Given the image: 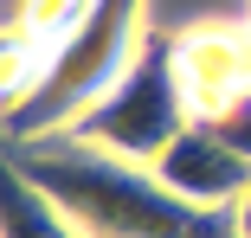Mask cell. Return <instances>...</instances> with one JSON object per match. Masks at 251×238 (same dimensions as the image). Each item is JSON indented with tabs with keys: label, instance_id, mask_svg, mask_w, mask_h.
<instances>
[{
	"label": "cell",
	"instance_id": "52a82bcc",
	"mask_svg": "<svg viewBox=\"0 0 251 238\" xmlns=\"http://www.w3.org/2000/svg\"><path fill=\"white\" fill-rule=\"evenodd\" d=\"M0 238H90V232L71 225L26 174L7 167V193H0Z\"/></svg>",
	"mask_w": 251,
	"mask_h": 238
},
{
	"label": "cell",
	"instance_id": "277c9868",
	"mask_svg": "<svg viewBox=\"0 0 251 238\" xmlns=\"http://www.w3.org/2000/svg\"><path fill=\"white\" fill-rule=\"evenodd\" d=\"M174 77L193 122H219L232 103L251 97V32L238 26H193L174 32Z\"/></svg>",
	"mask_w": 251,
	"mask_h": 238
},
{
	"label": "cell",
	"instance_id": "7a4b0ae2",
	"mask_svg": "<svg viewBox=\"0 0 251 238\" xmlns=\"http://www.w3.org/2000/svg\"><path fill=\"white\" fill-rule=\"evenodd\" d=\"M142 7H148V0H97L90 20H84V32H77V45L58 58V71L45 77L26 103L7 110V148H13V142H39V135L71 129V122L135 65L142 39L155 32Z\"/></svg>",
	"mask_w": 251,
	"mask_h": 238
},
{
	"label": "cell",
	"instance_id": "6da1fadb",
	"mask_svg": "<svg viewBox=\"0 0 251 238\" xmlns=\"http://www.w3.org/2000/svg\"><path fill=\"white\" fill-rule=\"evenodd\" d=\"M7 167L26 174L90 238H238L232 213H206V206L180 200L148 161L110 155V148L77 142V135L13 142Z\"/></svg>",
	"mask_w": 251,
	"mask_h": 238
},
{
	"label": "cell",
	"instance_id": "5b68a950",
	"mask_svg": "<svg viewBox=\"0 0 251 238\" xmlns=\"http://www.w3.org/2000/svg\"><path fill=\"white\" fill-rule=\"evenodd\" d=\"M97 0H13L7 13V110L26 103L32 90L58 71V58L77 45L84 20H90Z\"/></svg>",
	"mask_w": 251,
	"mask_h": 238
},
{
	"label": "cell",
	"instance_id": "ba28073f",
	"mask_svg": "<svg viewBox=\"0 0 251 238\" xmlns=\"http://www.w3.org/2000/svg\"><path fill=\"white\" fill-rule=\"evenodd\" d=\"M213 129H219V135L232 142V148H238V155L251 161V97H245V103H232V110H226V116H219Z\"/></svg>",
	"mask_w": 251,
	"mask_h": 238
},
{
	"label": "cell",
	"instance_id": "3957f363",
	"mask_svg": "<svg viewBox=\"0 0 251 238\" xmlns=\"http://www.w3.org/2000/svg\"><path fill=\"white\" fill-rule=\"evenodd\" d=\"M187 97H180V77H174V32H148L135 65L97 97L71 129L58 135H77V142H97L110 155H129V161H148L155 167L161 148L187 129Z\"/></svg>",
	"mask_w": 251,
	"mask_h": 238
},
{
	"label": "cell",
	"instance_id": "9c48e42d",
	"mask_svg": "<svg viewBox=\"0 0 251 238\" xmlns=\"http://www.w3.org/2000/svg\"><path fill=\"white\" fill-rule=\"evenodd\" d=\"M232 219H238V238H251V193H245V200L232 206Z\"/></svg>",
	"mask_w": 251,
	"mask_h": 238
},
{
	"label": "cell",
	"instance_id": "8992f818",
	"mask_svg": "<svg viewBox=\"0 0 251 238\" xmlns=\"http://www.w3.org/2000/svg\"><path fill=\"white\" fill-rule=\"evenodd\" d=\"M155 174L174 187L180 200L206 206V213H232V206L251 193V161L232 148V142H226L213 122H187V129L168 142V148H161Z\"/></svg>",
	"mask_w": 251,
	"mask_h": 238
}]
</instances>
